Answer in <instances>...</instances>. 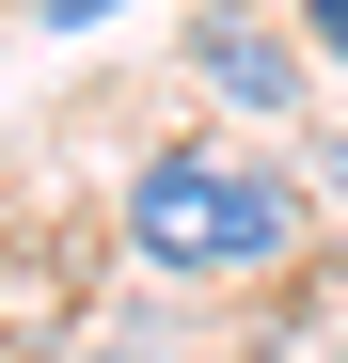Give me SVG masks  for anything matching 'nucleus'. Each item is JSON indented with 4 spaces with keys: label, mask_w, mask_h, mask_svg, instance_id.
Masks as SVG:
<instances>
[{
    "label": "nucleus",
    "mask_w": 348,
    "mask_h": 363,
    "mask_svg": "<svg viewBox=\"0 0 348 363\" xmlns=\"http://www.w3.org/2000/svg\"><path fill=\"white\" fill-rule=\"evenodd\" d=\"M190 79H206L222 111H254V127H285V111L317 95V48H301V16H254V0H206V16H190Z\"/></svg>",
    "instance_id": "obj_2"
},
{
    "label": "nucleus",
    "mask_w": 348,
    "mask_h": 363,
    "mask_svg": "<svg viewBox=\"0 0 348 363\" xmlns=\"http://www.w3.org/2000/svg\"><path fill=\"white\" fill-rule=\"evenodd\" d=\"M48 16H64V32H95V16H111V0H48Z\"/></svg>",
    "instance_id": "obj_5"
},
{
    "label": "nucleus",
    "mask_w": 348,
    "mask_h": 363,
    "mask_svg": "<svg viewBox=\"0 0 348 363\" xmlns=\"http://www.w3.org/2000/svg\"><path fill=\"white\" fill-rule=\"evenodd\" d=\"M317 206H348V127H332V158H317Z\"/></svg>",
    "instance_id": "obj_4"
},
{
    "label": "nucleus",
    "mask_w": 348,
    "mask_h": 363,
    "mask_svg": "<svg viewBox=\"0 0 348 363\" xmlns=\"http://www.w3.org/2000/svg\"><path fill=\"white\" fill-rule=\"evenodd\" d=\"M111 221H127V253L174 269V284H254V269H285L317 237V190L285 158H238V143H158Z\"/></svg>",
    "instance_id": "obj_1"
},
{
    "label": "nucleus",
    "mask_w": 348,
    "mask_h": 363,
    "mask_svg": "<svg viewBox=\"0 0 348 363\" xmlns=\"http://www.w3.org/2000/svg\"><path fill=\"white\" fill-rule=\"evenodd\" d=\"M285 16H301V48H317V64L348 79V0H285Z\"/></svg>",
    "instance_id": "obj_3"
}]
</instances>
